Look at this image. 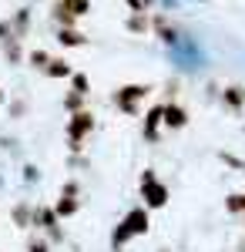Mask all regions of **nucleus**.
<instances>
[{
  "label": "nucleus",
  "mask_w": 245,
  "mask_h": 252,
  "mask_svg": "<svg viewBox=\"0 0 245 252\" xmlns=\"http://www.w3.org/2000/svg\"><path fill=\"white\" fill-rule=\"evenodd\" d=\"M57 44H61V47H84L88 37H84L77 27H57Z\"/></svg>",
  "instance_id": "9"
},
{
  "label": "nucleus",
  "mask_w": 245,
  "mask_h": 252,
  "mask_svg": "<svg viewBox=\"0 0 245 252\" xmlns=\"http://www.w3.org/2000/svg\"><path fill=\"white\" fill-rule=\"evenodd\" d=\"M51 20H54L57 27H74V24H77V17L67 10V7H64V3H57L54 10H51Z\"/></svg>",
  "instance_id": "13"
},
{
  "label": "nucleus",
  "mask_w": 245,
  "mask_h": 252,
  "mask_svg": "<svg viewBox=\"0 0 245 252\" xmlns=\"http://www.w3.org/2000/svg\"><path fill=\"white\" fill-rule=\"evenodd\" d=\"M128 7H131V14H145L148 3H145V0H128Z\"/></svg>",
  "instance_id": "24"
},
{
  "label": "nucleus",
  "mask_w": 245,
  "mask_h": 252,
  "mask_svg": "<svg viewBox=\"0 0 245 252\" xmlns=\"http://www.w3.org/2000/svg\"><path fill=\"white\" fill-rule=\"evenodd\" d=\"M67 81H71V91H81V94H88V91H91V78H88L84 71H74Z\"/></svg>",
  "instance_id": "15"
},
{
  "label": "nucleus",
  "mask_w": 245,
  "mask_h": 252,
  "mask_svg": "<svg viewBox=\"0 0 245 252\" xmlns=\"http://www.w3.org/2000/svg\"><path fill=\"white\" fill-rule=\"evenodd\" d=\"M61 3H64V7H67L74 17H84V14L91 10V0H61Z\"/></svg>",
  "instance_id": "18"
},
{
  "label": "nucleus",
  "mask_w": 245,
  "mask_h": 252,
  "mask_svg": "<svg viewBox=\"0 0 245 252\" xmlns=\"http://www.w3.org/2000/svg\"><path fill=\"white\" fill-rule=\"evenodd\" d=\"M24 108H27L24 101H14V104H10V118H20V115H24Z\"/></svg>",
  "instance_id": "25"
},
{
  "label": "nucleus",
  "mask_w": 245,
  "mask_h": 252,
  "mask_svg": "<svg viewBox=\"0 0 245 252\" xmlns=\"http://www.w3.org/2000/svg\"><path fill=\"white\" fill-rule=\"evenodd\" d=\"M47 61H51V54H47V51H31V54H27V64H31V67H37V71H44V67H47Z\"/></svg>",
  "instance_id": "20"
},
{
  "label": "nucleus",
  "mask_w": 245,
  "mask_h": 252,
  "mask_svg": "<svg viewBox=\"0 0 245 252\" xmlns=\"http://www.w3.org/2000/svg\"><path fill=\"white\" fill-rule=\"evenodd\" d=\"M44 74L61 81V78H71V74H74V67H71L64 58H51V61H47V67H44Z\"/></svg>",
  "instance_id": "11"
},
{
  "label": "nucleus",
  "mask_w": 245,
  "mask_h": 252,
  "mask_svg": "<svg viewBox=\"0 0 245 252\" xmlns=\"http://www.w3.org/2000/svg\"><path fill=\"white\" fill-rule=\"evenodd\" d=\"M148 229H151V222H148V209H145V205H138V209H131V212H124V219L114 225V232H111V252H121L131 239L145 235Z\"/></svg>",
  "instance_id": "1"
},
{
  "label": "nucleus",
  "mask_w": 245,
  "mask_h": 252,
  "mask_svg": "<svg viewBox=\"0 0 245 252\" xmlns=\"http://www.w3.org/2000/svg\"><path fill=\"white\" fill-rule=\"evenodd\" d=\"M34 225H37V229H44V239H47V242H64L61 219L54 215V209H51V205H40V209H34Z\"/></svg>",
  "instance_id": "6"
},
{
  "label": "nucleus",
  "mask_w": 245,
  "mask_h": 252,
  "mask_svg": "<svg viewBox=\"0 0 245 252\" xmlns=\"http://www.w3.org/2000/svg\"><path fill=\"white\" fill-rule=\"evenodd\" d=\"M10 219H14V225L24 229V232H27V229H34V209H31L27 202H17V205H14V212H10Z\"/></svg>",
  "instance_id": "10"
},
{
  "label": "nucleus",
  "mask_w": 245,
  "mask_h": 252,
  "mask_svg": "<svg viewBox=\"0 0 245 252\" xmlns=\"http://www.w3.org/2000/svg\"><path fill=\"white\" fill-rule=\"evenodd\" d=\"M3 47V58L10 61V64H20L24 61V54H20V40H7V44H0Z\"/></svg>",
  "instance_id": "16"
},
{
  "label": "nucleus",
  "mask_w": 245,
  "mask_h": 252,
  "mask_svg": "<svg viewBox=\"0 0 245 252\" xmlns=\"http://www.w3.org/2000/svg\"><path fill=\"white\" fill-rule=\"evenodd\" d=\"M7 40H17V37H14L10 24H7V20H0V44H7Z\"/></svg>",
  "instance_id": "22"
},
{
  "label": "nucleus",
  "mask_w": 245,
  "mask_h": 252,
  "mask_svg": "<svg viewBox=\"0 0 245 252\" xmlns=\"http://www.w3.org/2000/svg\"><path fill=\"white\" fill-rule=\"evenodd\" d=\"M3 101H7V94H3V88H0V104H3Z\"/></svg>",
  "instance_id": "26"
},
{
  "label": "nucleus",
  "mask_w": 245,
  "mask_h": 252,
  "mask_svg": "<svg viewBox=\"0 0 245 252\" xmlns=\"http://www.w3.org/2000/svg\"><path fill=\"white\" fill-rule=\"evenodd\" d=\"M24 182H31V185L40 182V168L37 165H24Z\"/></svg>",
  "instance_id": "21"
},
{
  "label": "nucleus",
  "mask_w": 245,
  "mask_h": 252,
  "mask_svg": "<svg viewBox=\"0 0 245 252\" xmlns=\"http://www.w3.org/2000/svg\"><path fill=\"white\" fill-rule=\"evenodd\" d=\"M242 91H239V88H228V91H225V101H228V104H242Z\"/></svg>",
  "instance_id": "23"
},
{
  "label": "nucleus",
  "mask_w": 245,
  "mask_h": 252,
  "mask_svg": "<svg viewBox=\"0 0 245 252\" xmlns=\"http://www.w3.org/2000/svg\"><path fill=\"white\" fill-rule=\"evenodd\" d=\"M148 94H151L148 84H121V88L111 94V104L121 111V115L134 118V115H138V108H141V101H145Z\"/></svg>",
  "instance_id": "4"
},
{
  "label": "nucleus",
  "mask_w": 245,
  "mask_h": 252,
  "mask_svg": "<svg viewBox=\"0 0 245 252\" xmlns=\"http://www.w3.org/2000/svg\"><path fill=\"white\" fill-rule=\"evenodd\" d=\"M84 97L88 94H81V91H67V94H64V111H67V115L84 111Z\"/></svg>",
  "instance_id": "14"
},
{
  "label": "nucleus",
  "mask_w": 245,
  "mask_h": 252,
  "mask_svg": "<svg viewBox=\"0 0 245 252\" xmlns=\"http://www.w3.org/2000/svg\"><path fill=\"white\" fill-rule=\"evenodd\" d=\"M54 215L64 222V219H74L77 212H81V185L77 182H64V189H61V195L54 198Z\"/></svg>",
  "instance_id": "5"
},
{
  "label": "nucleus",
  "mask_w": 245,
  "mask_h": 252,
  "mask_svg": "<svg viewBox=\"0 0 245 252\" xmlns=\"http://www.w3.org/2000/svg\"><path fill=\"white\" fill-rule=\"evenodd\" d=\"M94 115H91V111H88V108H84V111H74V115H67V128H64V135H67V148H71V152H81V148H84V141H88V135H91V131H94Z\"/></svg>",
  "instance_id": "2"
},
{
  "label": "nucleus",
  "mask_w": 245,
  "mask_h": 252,
  "mask_svg": "<svg viewBox=\"0 0 245 252\" xmlns=\"http://www.w3.org/2000/svg\"><path fill=\"white\" fill-rule=\"evenodd\" d=\"M124 27H128L131 34H145V31H148V20H145V14H131V17L124 20Z\"/></svg>",
  "instance_id": "17"
},
{
  "label": "nucleus",
  "mask_w": 245,
  "mask_h": 252,
  "mask_svg": "<svg viewBox=\"0 0 245 252\" xmlns=\"http://www.w3.org/2000/svg\"><path fill=\"white\" fill-rule=\"evenodd\" d=\"M138 198H141V205H145V209H165V205H168V189L158 182L154 168H145V172H141Z\"/></svg>",
  "instance_id": "3"
},
{
  "label": "nucleus",
  "mask_w": 245,
  "mask_h": 252,
  "mask_svg": "<svg viewBox=\"0 0 245 252\" xmlns=\"http://www.w3.org/2000/svg\"><path fill=\"white\" fill-rule=\"evenodd\" d=\"M27 252H51V242L44 235H27Z\"/></svg>",
  "instance_id": "19"
},
{
  "label": "nucleus",
  "mask_w": 245,
  "mask_h": 252,
  "mask_svg": "<svg viewBox=\"0 0 245 252\" xmlns=\"http://www.w3.org/2000/svg\"><path fill=\"white\" fill-rule=\"evenodd\" d=\"M27 27H31V10H17V14H14V20H10V31H14V37L24 40Z\"/></svg>",
  "instance_id": "12"
},
{
  "label": "nucleus",
  "mask_w": 245,
  "mask_h": 252,
  "mask_svg": "<svg viewBox=\"0 0 245 252\" xmlns=\"http://www.w3.org/2000/svg\"><path fill=\"white\" fill-rule=\"evenodd\" d=\"M161 125L171 128V131H178V128H185V125H188V111H185L182 104L168 101V104H161Z\"/></svg>",
  "instance_id": "7"
},
{
  "label": "nucleus",
  "mask_w": 245,
  "mask_h": 252,
  "mask_svg": "<svg viewBox=\"0 0 245 252\" xmlns=\"http://www.w3.org/2000/svg\"><path fill=\"white\" fill-rule=\"evenodd\" d=\"M161 104H154V108H148V115H145V121H141V138L145 141H158V135H161Z\"/></svg>",
  "instance_id": "8"
}]
</instances>
